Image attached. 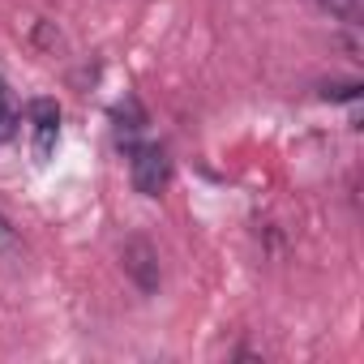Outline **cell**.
<instances>
[{
	"label": "cell",
	"instance_id": "1",
	"mask_svg": "<svg viewBox=\"0 0 364 364\" xmlns=\"http://www.w3.org/2000/svg\"><path fill=\"white\" fill-rule=\"evenodd\" d=\"M129 176H133V189L141 198H159L167 189V176H171V163L159 146H137L133 150V163H129Z\"/></svg>",
	"mask_w": 364,
	"mask_h": 364
},
{
	"label": "cell",
	"instance_id": "2",
	"mask_svg": "<svg viewBox=\"0 0 364 364\" xmlns=\"http://www.w3.org/2000/svg\"><path fill=\"white\" fill-rule=\"evenodd\" d=\"M120 262H124V274L150 296V291H159V253L146 245V240H129L124 249H120Z\"/></svg>",
	"mask_w": 364,
	"mask_h": 364
},
{
	"label": "cell",
	"instance_id": "3",
	"mask_svg": "<svg viewBox=\"0 0 364 364\" xmlns=\"http://www.w3.org/2000/svg\"><path fill=\"white\" fill-rule=\"evenodd\" d=\"M31 133H35V159H48L56 150V137H60V107L52 99L31 103Z\"/></svg>",
	"mask_w": 364,
	"mask_h": 364
},
{
	"label": "cell",
	"instance_id": "4",
	"mask_svg": "<svg viewBox=\"0 0 364 364\" xmlns=\"http://www.w3.org/2000/svg\"><path fill=\"white\" fill-rule=\"evenodd\" d=\"M18 257H22V240H18V232L9 228V219L0 215V262H5V266H14Z\"/></svg>",
	"mask_w": 364,
	"mask_h": 364
},
{
	"label": "cell",
	"instance_id": "5",
	"mask_svg": "<svg viewBox=\"0 0 364 364\" xmlns=\"http://www.w3.org/2000/svg\"><path fill=\"white\" fill-rule=\"evenodd\" d=\"M14 124H18V107H14V95H9V86L0 82V141H5V137H14Z\"/></svg>",
	"mask_w": 364,
	"mask_h": 364
},
{
	"label": "cell",
	"instance_id": "6",
	"mask_svg": "<svg viewBox=\"0 0 364 364\" xmlns=\"http://www.w3.org/2000/svg\"><path fill=\"white\" fill-rule=\"evenodd\" d=\"M317 5L343 22H360V0H317Z\"/></svg>",
	"mask_w": 364,
	"mask_h": 364
},
{
	"label": "cell",
	"instance_id": "7",
	"mask_svg": "<svg viewBox=\"0 0 364 364\" xmlns=\"http://www.w3.org/2000/svg\"><path fill=\"white\" fill-rule=\"evenodd\" d=\"M355 90H360L355 82H347V86H326V99H330V95H334V99H355Z\"/></svg>",
	"mask_w": 364,
	"mask_h": 364
}]
</instances>
